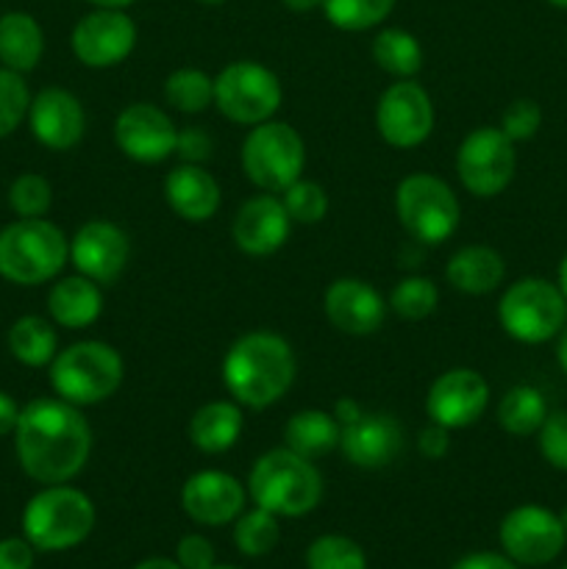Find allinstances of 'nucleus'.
Masks as SVG:
<instances>
[{
    "instance_id": "8",
    "label": "nucleus",
    "mask_w": 567,
    "mask_h": 569,
    "mask_svg": "<svg viewBox=\"0 0 567 569\" xmlns=\"http://www.w3.org/2000/svg\"><path fill=\"white\" fill-rule=\"evenodd\" d=\"M498 322L515 342H550L567 326V300L545 278H520L500 295Z\"/></svg>"
},
{
    "instance_id": "25",
    "label": "nucleus",
    "mask_w": 567,
    "mask_h": 569,
    "mask_svg": "<svg viewBox=\"0 0 567 569\" xmlns=\"http://www.w3.org/2000/svg\"><path fill=\"white\" fill-rule=\"evenodd\" d=\"M245 428L242 406L237 400H211L203 403L192 417H189L187 437L192 448L206 456L228 453L239 442Z\"/></svg>"
},
{
    "instance_id": "20",
    "label": "nucleus",
    "mask_w": 567,
    "mask_h": 569,
    "mask_svg": "<svg viewBox=\"0 0 567 569\" xmlns=\"http://www.w3.org/2000/svg\"><path fill=\"white\" fill-rule=\"evenodd\" d=\"M26 120L33 139L56 153L72 150L87 133V114H83L81 100L61 87H48L33 94Z\"/></svg>"
},
{
    "instance_id": "1",
    "label": "nucleus",
    "mask_w": 567,
    "mask_h": 569,
    "mask_svg": "<svg viewBox=\"0 0 567 569\" xmlns=\"http://www.w3.org/2000/svg\"><path fill=\"white\" fill-rule=\"evenodd\" d=\"M14 450L31 481L70 483L92 453V426L81 409L61 398H39L20 409Z\"/></svg>"
},
{
    "instance_id": "6",
    "label": "nucleus",
    "mask_w": 567,
    "mask_h": 569,
    "mask_svg": "<svg viewBox=\"0 0 567 569\" xmlns=\"http://www.w3.org/2000/svg\"><path fill=\"white\" fill-rule=\"evenodd\" d=\"M94 503L81 489L53 483L28 500L22 511V533L42 553L78 548L94 528Z\"/></svg>"
},
{
    "instance_id": "11",
    "label": "nucleus",
    "mask_w": 567,
    "mask_h": 569,
    "mask_svg": "<svg viewBox=\"0 0 567 569\" xmlns=\"http://www.w3.org/2000/svg\"><path fill=\"white\" fill-rule=\"evenodd\" d=\"M456 178L472 198H495L517 172L515 142L498 126L472 128L456 150Z\"/></svg>"
},
{
    "instance_id": "15",
    "label": "nucleus",
    "mask_w": 567,
    "mask_h": 569,
    "mask_svg": "<svg viewBox=\"0 0 567 569\" xmlns=\"http://www.w3.org/2000/svg\"><path fill=\"white\" fill-rule=\"evenodd\" d=\"M489 406L487 378L470 367H454L431 383L426 395V415L448 431L470 428Z\"/></svg>"
},
{
    "instance_id": "39",
    "label": "nucleus",
    "mask_w": 567,
    "mask_h": 569,
    "mask_svg": "<svg viewBox=\"0 0 567 569\" xmlns=\"http://www.w3.org/2000/svg\"><path fill=\"white\" fill-rule=\"evenodd\" d=\"M53 203V187L39 172H22L9 187V206L17 217H44Z\"/></svg>"
},
{
    "instance_id": "3",
    "label": "nucleus",
    "mask_w": 567,
    "mask_h": 569,
    "mask_svg": "<svg viewBox=\"0 0 567 569\" xmlns=\"http://www.w3.org/2000/svg\"><path fill=\"white\" fill-rule=\"evenodd\" d=\"M253 506L276 517H304L322 500V476L315 461L289 448H272L253 461L248 476Z\"/></svg>"
},
{
    "instance_id": "50",
    "label": "nucleus",
    "mask_w": 567,
    "mask_h": 569,
    "mask_svg": "<svg viewBox=\"0 0 567 569\" xmlns=\"http://www.w3.org/2000/svg\"><path fill=\"white\" fill-rule=\"evenodd\" d=\"M289 11H298V14H306V11L320 9L322 0H281Z\"/></svg>"
},
{
    "instance_id": "29",
    "label": "nucleus",
    "mask_w": 567,
    "mask_h": 569,
    "mask_svg": "<svg viewBox=\"0 0 567 569\" xmlns=\"http://www.w3.org/2000/svg\"><path fill=\"white\" fill-rule=\"evenodd\" d=\"M9 353L14 356L20 365L33 367H50V361L59 353V333H56V322L44 320V317L26 315L9 328Z\"/></svg>"
},
{
    "instance_id": "13",
    "label": "nucleus",
    "mask_w": 567,
    "mask_h": 569,
    "mask_svg": "<svg viewBox=\"0 0 567 569\" xmlns=\"http://www.w3.org/2000/svg\"><path fill=\"white\" fill-rule=\"evenodd\" d=\"M376 128L384 142L392 144V148H417L434 131L431 94L415 78H400V81L389 83L378 98Z\"/></svg>"
},
{
    "instance_id": "37",
    "label": "nucleus",
    "mask_w": 567,
    "mask_h": 569,
    "mask_svg": "<svg viewBox=\"0 0 567 569\" xmlns=\"http://www.w3.org/2000/svg\"><path fill=\"white\" fill-rule=\"evenodd\" d=\"M281 203L287 209L292 226H317L328 214V192L317 181L300 176L281 192Z\"/></svg>"
},
{
    "instance_id": "38",
    "label": "nucleus",
    "mask_w": 567,
    "mask_h": 569,
    "mask_svg": "<svg viewBox=\"0 0 567 569\" xmlns=\"http://www.w3.org/2000/svg\"><path fill=\"white\" fill-rule=\"evenodd\" d=\"M28 106H31V92L26 78L0 64V139L20 128L28 117Z\"/></svg>"
},
{
    "instance_id": "17",
    "label": "nucleus",
    "mask_w": 567,
    "mask_h": 569,
    "mask_svg": "<svg viewBox=\"0 0 567 569\" xmlns=\"http://www.w3.org/2000/svg\"><path fill=\"white\" fill-rule=\"evenodd\" d=\"M131 259V239L117 222L89 220L72 233L70 261L78 276L92 278L100 287H109L126 272Z\"/></svg>"
},
{
    "instance_id": "47",
    "label": "nucleus",
    "mask_w": 567,
    "mask_h": 569,
    "mask_svg": "<svg viewBox=\"0 0 567 569\" xmlns=\"http://www.w3.org/2000/svg\"><path fill=\"white\" fill-rule=\"evenodd\" d=\"M17 420H20V406L14 403V398L6 392H0V437H9L14 433Z\"/></svg>"
},
{
    "instance_id": "24",
    "label": "nucleus",
    "mask_w": 567,
    "mask_h": 569,
    "mask_svg": "<svg viewBox=\"0 0 567 569\" xmlns=\"http://www.w3.org/2000/svg\"><path fill=\"white\" fill-rule=\"evenodd\" d=\"M48 315L56 326L81 331L103 315V289L87 276H67L50 287Z\"/></svg>"
},
{
    "instance_id": "16",
    "label": "nucleus",
    "mask_w": 567,
    "mask_h": 569,
    "mask_svg": "<svg viewBox=\"0 0 567 569\" xmlns=\"http://www.w3.org/2000/svg\"><path fill=\"white\" fill-rule=\"evenodd\" d=\"M115 142L122 156L139 164H161L176 153L178 128L159 106L131 103L117 114Z\"/></svg>"
},
{
    "instance_id": "10",
    "label": "nucleus",
    "mask_w": 567,
    "mask_h": 569,
    "mask_svg": "<svg viewBox=\"0 0 567 569\" xmlns=\"http://www.w3.org/2000/svg\"><path fill=\"white\" fill-rule=\"evenodd\" d=\"M284 87L270 67L259 61H231L215 78V106L237 126H259L281 109Z\"/></svg>"
},
{
    "instance_id": "42",
    "label": "nucleus",
    "mask_w": 567,
    "mask_h": 569,
    "mask_svg": "<svg viewBox=\"0 0 567 569\" xmlns=\"http://www.w3.org/2000/svg\"><path fill=\"white\" fill-rule=\"evenodd\" d=\"M176 561L183 569H211L217 565V550L200 533H187L176 548Z\"/></svg>"
},
{
    "instance_id": "40",
    "label": "nucleus",
    "mask_w": 567,
    "mask_h": 569,
    "mask_svg": "<svg viewBox=\"0 0 567 569\" xmlns=\"http://www.w3.org/2000/svg\"><path fill=\"white\" fill-rule=\"evenodd\" d=\"M539 126H543V109H539L537 100L517 98L504 109L498 128L517 144L537 137Z\"/></svg>"
},
{
    "instance_id": "31",
    "label": "nucleus",
    "mask_w": 567,
    "mask_h": 569,
    "mask_svg": "<svg viewBox=\"0 0 567 569\" xmlns=\"http://www.w3.org/2000/svg\"><path fill=\"white\" fill-rule=\"evenodd\" d=\"M372 61L384 72L400 81V78H415L422 67V48L415 33L404 28H384L372 39Z\"/></svg>"
},
{
    "instance_id": "7",
    "label": "nucleus",
    "mask_w": 567,
    "mask_h": 569,
    "mask_svg": "<svg viewBox=\"0 0 567 569\" xmlns=\"http://www.w3.org/2000/svg\"><path fill=\"white\" fill-rule=\"evenodd\" d=\"M395 211L404 231L420 244H442L461 222L454 189L431 172H411L395 189Z\"/></svg>"
},
{
    "instance_id": "5",
    "label": "nucleus",
    "mask_w": 567,
    "mask_h": 569,
    "mask_svg": "<svg viewBox=\"0 0 567 569\" xmlns=\"http://www.w3.org/2000/svg\"><path fill=\"white\" fill-rule=\"evenodd\" d=\"M126 365L117 348L98 339H83L59 350L50 361V387L56 398L87 409L109 400L122 387Z\"/></svg>"
},
{
    "instance_id": "21",
    "label": "nucleus",
    "mask_w": 567,
    "mask_h": 569,
    "mask_svg": "<svg viewBox=\"0 0 567 569\" xmlns=\"http://www.w3.org/2000/svg\"><path fill=\"white\" fill-rule=\"evenodd\" d=\"M289 231H292V220H289L281 198L270 192L245 200L231 220L233 244L253 259L278 253L287 244Z\"/></svg>"
},
{
    "instance_id": "34",
    "label": "nucleus",
    "mask_w": 567,
    "mask_h": 569,
    "mask_svg": "<svg viewBox=\"0 0 567 569\" xmlns=\"http://www.w3.org/2000/svg\"><path fill=\"white\" fill-rule=\"evenodd\" d=\"M398 0H322V14L339 31H370L392 14Z\"/></svg>"
},
{
    "instance_id": "18",
    "label": "nucleus",
    "mask_w": 567,
    "mask_h": 569,
    "mask_svg": "<svg viewBox=\"0 0 567 569\" xmlns=\"http://www.w3.org/2000/svg\"><path fill=\"white\" fill-rule=\"evenodd\" d=\"M406 445L404 426L392 415L384 411H361L354 422L342 426L339 431V453L345 461L361 470H381L392 465Z\"/></svg>"
},
{
    "instance_id": "55",
    "label": "nucleus",
    "mask_w": 567,
    "mask_h": 569,
    "mask_svg": "<svg viewBox=\"0 0 567 569\" xmlns=\"http://www.w3.org/2000/svg\"><path fill=\"white\" fill-rule=\"evenodd\" d=\"M198 3H203V6H222V3H226V0H198Z\"/></svg>"
},
{
    "instance_id": "19",
    "label": "nucleus",
    "mask_w": 567,
    "mask_h": 569,
    "mask_svg": "<svg viewBox=\"0 0 567 569\" xmlns=\"http://www.w3.org/2000/svg\"><path fill=\"white\" fill-rule=\"evenodd\" d=\"M387 300L361 278H337L322 295L326 320L348 337H370L387 320Z\"/></svg>"
},
{
    "instance_id": "36",
    "label": "nucleus",
    "mask_w": 567,
    "mask_h": 569,
    "mask_svg": "<svg viewBox=\"0 0 567 569\" xmlns=\"http://www.w3.org/2000/svg\"><path fill=\"white\" fill-rule=\"evenodd\" d=\"M309 569H367V556L359 545L342 533H322L306 550Z\"/></svg>"
},
{
    "instance_id": "35",
    "label": "nucleus",
    "mask_w": 567,
    "mask_h": 569,
    "mask_svg": "<svg viewBox=\"0 0 567 569\" xmlns=\"http://www.w3.org/2000/svg\"><path fill=\"white\" fill-rule=\"evenodd\" d=\"M389 309L400 317V320H426L437 311L439 306V289L431 278L426 276H406L404 281L395 283L387 300Z\"/></svg>"
},
{
    "instance_id": "22",
    "label": "nucleus",
    "mask_w": 567,
    "mask_h": 569,
    "mask_svg": "<svg viewBox=\"0 0 567 569\" xmlns=\"http://www.w3.org/2000/svg\"><path fill=\"white\" fill-rule=\"evenodd\" d=\"M245 492L242 483L222 470H200L183 481L181 506L187 517L198 526H228L245 511Z\"/></svg>"
},
{
    "instance_id": "56",
    "label": "nucleus",
    "mask_w": 567,
    "mask_h": 569,
    "mask_svg": "<svg viewBox=\"0 0 567 569\" xmlns=\"http://www.w3.org/2000/svg\"><path fill=\"white\" fill-rule=\"evenodd\" d=\"M559 520H561V528H565V533H567V509L561 511V515H559Z\"/></svg>"
},
{
    "instance_id": "28",
    "label": "nucleus",
    "mask_w": 567,
    "mask_h": 569,
    "mask_svg": "<svg viewBox=\"0 0 567 569\" xmlns=\"http://www.w3.org/2000/svg\"><path fill=\"white\" fill-rule=\"evenodd\" d=\"M339 431H342V426L328 411H295L287 420V426H284V448L295 450L304 459H322V456L339 448Z\"/></svg>"
},
{
    "instance_id": "30",
    "label": "nucleus",
    "mask_w": 567,
    "mask_h": 569,
    "mask_svg": "<svg viewBox=\"0 0 567 569\" xmlns=\"http://www.w3.org/2000/svg\"><path fill=\"white\" fill-rule=\"evenodd\" d=\"M548 417V400L537 387L517 383L500 398L498 426L511 437H534Z\"/></svg>"
},
{
    "instance_id": "44",
    "label": "nucleus",
    "mask_w": 567,
    "mask_h": 569,
    "mask_svg": "<svg viewBox=\"0 0 567 569\" xmlns=\"http://www.w3.org/2000/svg\"><path fill=\"white\" fill-rule=\"evenodd\" d=\"M33 550L28 539H0V569H33Z\"/></svg>"
},
{
    "instance_id": "12",
    "label": "nucleus",
    "mask_w": 567,
    "mask_h": 569,
    "mask_svg": "<svg viewBox=\"0 0 567 569\" xmlns=\"http://www.w3.org/2000/svg\"><path fill=\"white\" fill-rule=\"evenodd\" d=\"M500 548L520 567H545L565 550L567 533L559 515L537 503L511 509L498 528Z\"/></svg>"
},
{
    "instance_id": "14",
    "label": "nucleus",
    "mask_w": 567,
    "mask_h": 569,
    "mask_svg": "<svg viewBox=\"0 0 567 569\" xmlns=\"http://www.w3.org/2000/svg\"><path fill=\"white\" fill-rule=\"evenodd\" d=\"M70 48L83 67H117L137 48V22L122 9H94L76 22Z\"/></svg>"
},
{
    "instance_id": "27",
    "label": "nucleus",
    "mask_w": 567,
    "mask_h": 569,
    "mask_svg": "<svg viewBox=\"0 0 567 569\" xmlns=\"http://www.w3.org/2000/svg\"><path fill=\"white\" fill-rule=\"evenodd\" d=\"M44 31L28 11L0 17V64L14 72H31L42 61Z\"/></svg>"
},
{
    "instance_id": "52",
    "label": "nucleus",
    "mask_w": 567,
    "mask_h": 569,
    "mask_svg": "<svg viewBox=\"0 0 567 569\" xmlns=\"http://www.w3.org/2000/svg\"><path fill=\"white\" fill-rule=\"evenodd\" d=\"M87 3H92L94 9H122L126 11L128 6H133L137 0H87Z\"/></svg>"
},
{
    "instance_id": "23",
    "label": "nucleus",
    "mask_w": 567,
    "mask_h": 569,
    "mask_svg": "<svg viewBox=\"0 0 567 569\" xmlns=\"http://www.w3.org/2000/svg\"><path fill=\"white\" fill-rule=\"evenodd\" d=\"M165 200L181 220L209 222L220 209V183L203 164L181 161L165 176Z\"/></svg>"
},
{
    "instance_id": "43",
    "label": "nucleus",
    "mask_w": 567,
    "mask_h": 569,
    "mask_svg": "<svg viewBox=\"0 0 567 569\" xmlns=\"http://www.w3.org/2000/svg\"><path fill=\"white\" fill-rule=\"evenodd\" d=\"M176 156L187 164H203L211 156V137L203 128H183V131H178Z\"/></svg>"
},
{
    "instance_id": "26",
    "label": "nucleus",
    "mask_w": 567,
    "mask_h": 569,
    "mask_svg": "<svg viewBox=\"0 0 567 569\" xmlns=\"http://www.w3.org/2000/svg\"><path fill=\"white\" fill-rule=\"evenodd\" d=\"M445 278L461 295H489L504 283L506 261L489 244H467L456 250L445 264Z\"/></svg>"
},
{
    "instance_id": "46",
    "label": "nucleus",
    "mask_w": 567,
    "mask_h": 569,
    "mask_svg": "<svg viewBox=\"0 0 567 569\" xmlns=\"http://www.w3.org/2000/svg\"><path fill=\"white\" fill-rule=\"evenodd\" d=\"M450 569H520V565L509 559V556H500V553H470L465 559L456 561Z\"/></svg>"
},
{
    "instance_id": "45",
    "label": "nucleus",
    "mask_w": 567,
    "mask_h": 569,
    "mask_svg": "<svg viewBox=\"0 0 567 569\" xmlns=\"http://www.w3.org/2000/svg\"><path fill=\"white\" fill-rule=\"evenodd\" d=\"M448 448H450V431L448 428L437 426V422H428V426L420 431V437H417V450L431 461L442 459V456L448 453Z\"/></svg>"
},
{
    "instance_id": "33",
    "label": "nucleus",
    "mask_w": 567,
    "mask_h": 569,
    "mask_svg": "<svg viewBox=\"0 0 567 569\" xmlns=\"http://www.w3.org/2000/svg\"><path fill=\"white\" fill-rule=\"evenodd\" d=\"M278 539H281V526L272 511L256 506L233 520V545L248 559H261V556L272 553Z\"/></svg>"
},
{
    "instance_id": "2",
    "label": "nucleus",
    "mask_w": 567,
    "mask_h": 569,
    "mask_svg": "<svg viewBox=\"0 0 567 569\" xmlns=\"http://www.w3.org/2000/svg\"><path fill=\"white\" fill-rule=\"evenodd\" d=\"M298 376L292 345L272 331H250L233 339L222 359V383L245 409H270L292 389Z\"/></svg>"
},
{
    "instance_id": "57",
    "label": "nucleus",
    "mask_w": 567,
    "mask_h": 569,
    "mask_svg": "<svg viewBox=\"0 0 567 569\" xmlns=\"http://www.w3.org/2000/svg\"><path fill=\"white\" fill-rule=\"evenodd\" d=\"M211 569H239V567H228V565H215Z\"/></svg>"
},
{
    "instance_id": "54",
    "label": "nucleus",
    "mask_w": 567,
    "mask_h": 569,
    "mask_svg": "<svg viewBox=\"0 0 567 569\" xmlns=\"http://www.w3.org/2000/svg\"><path fill=\"white\" fill-rule=\"evenodd\" d=\"M550 6H556V9H567V0H548Z\"/></svg>"
},
{
    "instance_id": "48",
    "label": "nucleus",
    "mask_w": 567,
    "mask_h": 569,
    "mask_svg": "<svg viewBox=\"0 0 567 569\" xmlns=\"http://www.w3.org/2000/svg\"><path fill=\"white\" fill-rule=\"evenodd\" d=\"M331 415L337 417L339 426H348V422H354L356 417L361 415V406L356 403V400H350V398H339L337 403H334Z\"/></svg>"
},
{
    "instance_id": "58",
    "label": "nucleus",
    "mask_w": 567,
    "mask_h": 569,
    "mask_svg": "<svg viewBox=\"0 0 567 569\" xmlns=\"http://www.w3.org/2000/svg\"><path fill=\"white\" fill-rule=\"evenodd\" d=\"M561 569H567V567H561Z\"/></svg>"
},
{
    "instance_id": "4",
    "label": "nucleus",
    "mask_w": 567,
    "mask_h": 569,
    "mask_svg": "<svg viewBox=\"0 0 567 569\" xmlns=\"http://www.w3.org/2000/svg\"><path fill=\"white\" fill-rule=\"evenodd\" d=\"M70 239L44 217H20L0 231V278L17 287H39L64 270Z\"/></svg>"
},
{
    "instance_id": "41",
    "label": "nucleus",
    "mask_w": 567,
    "mask_h": 569,
    "mask_svg": "<svg viewBox=\"0 0 567 569\" xmlns=\"http://www.w3.org/2000/svg\"><path fill=\"white\" fill-rule=\"evenodd\" d=\"M537 437L543 459L554 470L567 472V411H548Z\"/></svg>"
},
{
    "instance_id": "53",
    "label": "nucleus",
    "mask_w": 567,
    "mask_h": 569,
    "mask_svg": "<svg viewBox=\"0 0 567 569\" xmlns=\"http://www.w3.org/2000/svg\"><path fill=\"white\" fill-rule=\"evenodd\" d=\"M556 287L561 289V295H565V300H567V253H565V259L559 261V278H556Z\"/></svg>"
},
{
    "instance_id": "9",
    "label": "nucleus",
    "mask_w": 567,
    "mask_h": 569,
    "mask_svg": "<svg viewBox=\"0 0 567 569\" xmlns=\"http://www.w3.org/2000/svg\"><path fill=\"white\" fill-rule=\"evenodd\" d=\"M239 159L253 187H259L261 192L281 194L289 183L304 176L306 144L289 122L267 120L250 128Z\"/></svg>"
},
{
    "instance_id": "51",
    "label": "nucleus",
    "mask_w": 567,
    "mask_h": 569,
    "mask_svg": "<svg viewBox=\"0 0 567 569\" xmlns=\"http://www.w3.org/2000/svg\"><path fill=\"white\" fill-rule=\"evenodd\" d=\"M556 361H559V367L565 370V376H567V326L561 328L559 342H556Z\"/></svg>"
},
{
    "instance_id": "32",
    "label": "nucleus",
    "mask_w": 567,
    "mask_h": 569,
    "mask_svg": "<svg viewBox=\"0 0 567 569\" xmlns=\"http://www.w3.org/2000/svg\"><path fill=\"white\" fill-rule=\"evenodd\" d=\"M165 100L183 114H200L215 106V78L195 67H181L165 81Z\"/></svg>"
},
{
    "instance_id": "49",
    "label": "nucleus",
    "mask_w": 567,
    "mask_h": 569,
    "mask_svg": "<svg viewBox=\"0 0 567 569\" xmlns=\"http://www.w3.org/2000/svg\"><path fill=\"white\" fill-rule=\"evenodd\" d=\"M133 569H183L181 565H178V561H172V559H165V556H153V559H145V561H139L137 567Z\"/></svg>"
}]
</instances>
